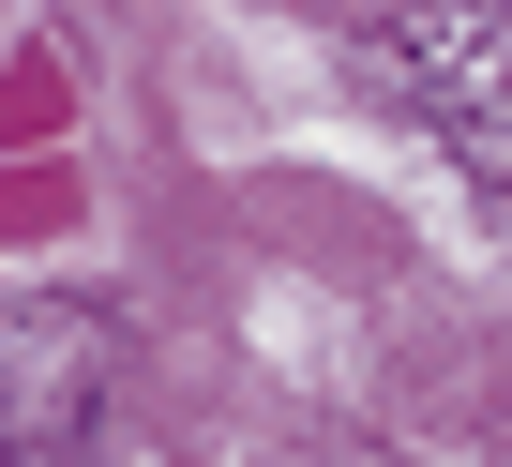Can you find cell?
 <instances>
[{
    "instance_id": "obj_1",
    "label": "cell",
    "mask_w": 512,
    "mask_h": 467,
    "mask_svg": "<svg viewBox=\"0 0 512 467\" xmlns=\"http://www.w3.org/2000/svg\"><path fill=\"white\" fill-rule=\"evenodd\" d=\"M362 76L452 136V166L512 211V0H347Z\"/></svg>"
},
{
    "instance_id": "obj_2",
    "label": "cell",
    "mask_w": 512,
    "mask_h": 467,
    "mask_svg": "<svg viewBox=\"0 0 512 467\" xmlns=\"http://www.w3.org/2000/svg\"><path fill=\"white\" fill-rule=\"evenodd\" d=\"M91 362H106L91 317H61V302L16 317V467H61V422H91Z\"/></svg>"
}]
</instances>
